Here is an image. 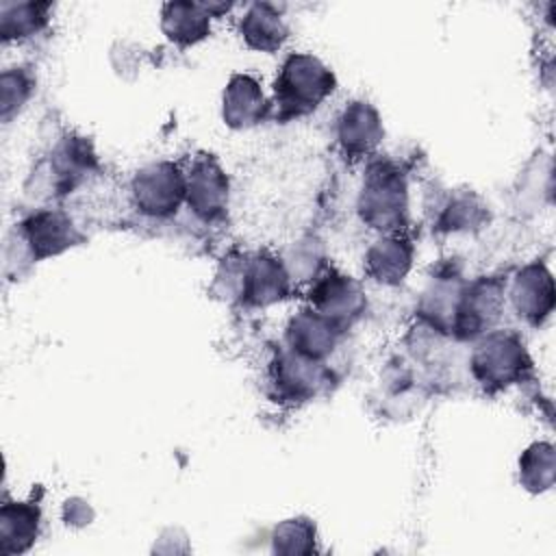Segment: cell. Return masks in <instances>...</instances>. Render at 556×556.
Wrapping results in <instances>:
<instances>
[{
  "instance_id": "cell-1",
  "label": "cell",
  "mask_w": 556,
  "mask_h": 556,
  "mask_svg": "<svg viewBox=\"0 0 556 556\" xmlns=\"http://www.w3.org/2000/svg\"><path fill=\"white\" fill-rule=\"evenodd\" d=\"M337 78L332 70L311 52H291L276 76L271 117L289 122L304 117L319 109V104L334 91Z\"/></svg>"
},
{
  "instance_id": "cell-2",
  "label": "cell",
  "mask_w": 556,
  "mask_h": 556,
  "mask_svg": "<svg viewBox=\"0 0 556 556\" xmlns=\"http://www.w3.org/2000/svg\"><path fill=\"white\" fill-rule=\"evenodd\" d=\"M356 208L369 228L382 235L400 232L408 222V185L404 172L393 161H371Z\"/></svg>"
},
{
  "instance_id": "cell-3",
  "label": "cell",
  "mask_w": 556,
  "mask_h": 556,
  "mask_svg": "<svg viewBox=\"0 0 556 556\" xmlns=\"http://www.w3.org/2000/svg\"><path fill=\"white\" fill-rule=\"evenodd\" d=\"M469 369L484 391L495 393L526 380L532 371V361L519 334L513 330H489L476 339Z\"/></svg>"
},
{
  "instance_id": "cell-4",
  "label": "cell",
  "mask_w": 556,
  "mask_h": 556,
  "mask_svg": "<svg viewBox=\"0 0 556 556\" xmlns=\"http://www.w3.org/2000/svg\"><path fill=\"white\" fill-rule=\"evenodd\" d=\"M98 161L91 141L80 135H65L33 172L37 180L35 195L61 198L76 189L91 172H96Z\"/></svg>"
},
{
  "instance_id": "cell-5",
  "label": "cell",
  "mask_w": 556,
  "mask_h": 556,
  "mask_svg": "<svg viewBox=\"0 0 556 556\" xmlns=\"http://www.w3.org/2000/svg\"><path fill=\"white\" fill-rule=\"evenodd\" d=\"M11 237L13 243L20 245V254L30 263L63 254L85 239L70 215L59 208H39L30 213L26 219L15 224Z\"/></svg>"
},
{
  "instance_id": "cell-6",
  "label": "cell",
  "mask_w": 556,
  "mask_h": 556,
  "mask_svg": "<svg viewBox=\"0 0 556 556\" xmlns=\"http://www.w3.org/2000/svg\"><path fill=\"white\" fill-rule=\"evenodd\" d=\"M506 302V282L502 278L482 276L463 285L456 315L452 321V337L476 341L493 330L502 317Z\"/></svg>"
},
{
  "instance_id": "cell-7",
  "label": "cell",
  "mask_w": 556,
  "mask_h": 556,
  "mask_svg": "<svg viewBox=\"0 0 556 556\" xmlns=\"http://www.w3.org/2000/svg\"><path fill=\"white\" fill-rule=\"evenodd\" d=\"M130 195L139 213L152 219L172 217L185 202V172L172 161L148 163L132 176Z\"/></svg>"
},
{
  "instance_id": "cell-8",
  "label": "cell",
  "mask_w": 556,
  "mask_h": 556,
  "mask_svg": "<svg viewBox=\"0 0 556 556\" xmlns=\"http://www.w3.org/2000/svg\"><path fill=\"white\" fill-rule=\"evenodd\" d=\"M228 195V176L217 159L211 154H198L185 172L187 208L204 222H217L226 215Z\"/></svg>"
},
{
  "instance_id": "cell-9",
  "label": "cell",
  "mask_w": 556,
  "mask_h": 556,
  "mask_svg": "<svg viewBox=\"0 0 556 556\" xmlns=\"http://www.w3.org/2000/svg\"><path fill=\"white\" fill-rule=\"evenodd\" d=\"M311 308L348 330L365 311V291L361 282L337 269H326L311 287Z\"/></svg>"
},
{
  "instance_id": "cell-10",
  "label": "cell",
  "mask_w": 556,
  "mask_h": 556,
  "mask_svg": "<svg viewBox=\"0 0 556 556\" xmlns=\"http://www.w3.org/2000/svg\"><path fill=\"white\" fill-rule=\"evenodd\" d=\"M330 378L324 361L302 356L291 348H282L271 363V382L287 400H313L328 389Z\"/></svg>"
},
{
  "instance_id": "cell-11",
  "label": "cell",
  "mask_w": 556,
  "mask_h": 556,
  "mask_svg": "<svg viewBox=\"0 0 556 556\" xmlns=\"http://www.w3.org/2000/svg\"><path fill=\"white\" fill-rule=\"evenodd\" d=\"M508 300L519 319L530 326H541L554 311V278L549 269L534 261L523 265L510 280Z\"/></svg>"
},
{
  "instance_id": "cell-12",
  "label": "cell",
  "mask_w": 556,
  "mask_h": 556,
  "mask_svg": "<svg viewBox=\"0 0 556 556\" xmlns=\"http://www.w3.org/2000/svg\"><path fill=\"white\" fill-rule=\"evenodd\" d=\"M291 291V278L280 261L269 252L243 254V280L239 304L269 306L282 302Z\"/></svg>"
},
{
  "instance_id": "cell-13",
  "label": "cell",
  "mask_w": 556,
  "mask_h": 556,
  "mask_svg": "<svg viewBox=\"0 0 556 556\" xmlns=\"http://www.w3.org/2000/svg\"><path fill=\"white\" fill-rule=\"evenodd\" d=\"M384 137L380 113L367 100H352L337 119V143L345 159L358 161L376 152Z\"/></svg>"
},
{
  "instance_id": "cell-14",
  "label": "cell",
  "mask_w": 556,
  "mask_h": 556,
  "mask_svg": "<svg viewBox=\"0 0 556 556\" xmlns=\"http://www.w3.org/2000/svg\"><path fill=\"white\" fill-rule=\"evenodd\" d=\"M271 117L261 83L250 74L230 76L222 96V119L235 130L252 128Z\"/></svg>"
},
{
  "instance_id": "cell-15",
  "label": "cell",
  "mask_w": 556,
  "mask_h": 556,
  "mask_svg": "<svg viewBox=\"0 0 556 556\" xmlns=\"http://www.w3.org/2000/svg\"><path fill=\"white\" fill-rule=\"evenodd\" d=\"M343 334V328H339L334 321L326 319L317 311L302 308L295 317H291L287 326V348L293 352L315 358V361H326L334 345L339 343Z\"/></svg>"
},
{
  "instance_id": "cell-16",
  "label": "cell",
  "mask_w": 556,
  "mask_h": 556,
  "mask_svg": "<svg viewBox=\"0 0 556 556\" xmlns=\"http://www.w3.org/2000/svg\"><path fill=\"white\" fill-rule=\"evenodd\" d=\"M413 243L400 235H382L365 252V271L378 285H400L413 267Z\"/></svg>"
},
{
  "instance_id": "cell-17",
  "label": "cell",
  "mask_w": 556,
  "mask_h": 556,
  "mask_svg": "<svg viewBox=\"0 0 556 556\" xmlns=\"http://www.w3.org/2000/svg\"><path fill=\"white\" fill-rule=\"evenodd\" d=\"M243 43L258 52H276L289 37V26L276 4L252 2L239 20Z\"/></svg>"
},
{
  "instance_id": "cell-18",
  "label": "cell",
  "mask_w": 556,
  "mask_h": 556,
  "mask_svg": "<svg viewBox=\"0 0 556 556\" xmlns=\"http://www.w3.org/2000/svg\"><path fill=\"white\" fill-rule=\"evenodd\" d=\"M39 526L41 508L37 502H4L0 506V554L28 552L39 536Z\"/></svg>"
},
{
  "instance_id": "cell-19",
  "label": "cell",
  "mask_w": 556,
  "mask_h": 556,
  "mask_svg": "<svg viewBox=\"0 0 556 556\" xmlns=\"http://www.w3.org/2000/svg\"><path fill=\"white\" fill-rule=\"evenodd\" d=\"M211 20L204 2H167L161 9V30L178 48L200 43L211 33Z\"/></svg>"
},
{
  "instance_id": "cell-20",
  "label": "cell",
  "mask_w": 556,
  "mask_h": 556,
  "mask_svg": "<svg viewBox=\"0 0 556 556\" xmlns=\"http://www.w3.org/2000/svg\"><path fill=\"white\" fill-rule=\"evenodd\" d=\"M50 20V2H2L0 37L4 43L39 35Z\"/></svg>"
},
{
  "instance_id": "cell-21",
  "label": "cell",
  "mask_w": 556,
  "mask_h": 556,
  "mask_svg": "<svg viewBox=\"0 0 556 556\" xmlns=\"http://www.w3.org/2000/svg\"><path fill=\"white\" fill-rule=\"evenodd\" d=\"M486 217V204L478 193L456 191L441 204L437 228L443 232H469L478 230Z\"/></svg>"
},
{
  "instance_id": "cell-22",
  "label": "cell",
  "mask_w": 556,
  "mask_h": 556,
  "mask_svg": "<svg viewBox=\"0 0 556 556\" xmlns=\"http://www.w3.org/2000/svg\"><path fill=\"white\" fill-rule=\"evenodd\" d=\"M556 452L547 441H536L519 456V482L530 493H543L554 486Z\"/></svg>"
},
{
  "instance_id": "cell-23",
  "label": "cell",
  "mask_w": 556,
  "mask_h": 556,
  "mask_svg": "<svg viewBox=\"0 0 556 556\" xmlns=\"http://www.w3.org/2000/svg\"><path fill=\"white\" fill-rule=\"evenodd\" d=\"M274 554H313L317 552V530L308 517H291L280 521L271 532Z\"/></svg>"
},
{
  "instance_id": "cell-24",
  "label": "cell",
  "mask_w": 556,
  "mask_h": 556,
  "mask_svg": "<svg viewBox=\"0 0 556 556\" xmlns=\"http://www.w3.org/2000/svg\"><path fill=\"white\" fill-rule=\"evenodd\" d=\"M291 282L293 280H317L324 274V250L317 239H300L291 243L280 256Z\"/></svg>"
},
{
  "instance_id": "cell-25",
  "label": "cell",
  "mask_w": 556,
  "mask_h": 556,
  "mask_svg": "<svg viewBox=\"0 0 556 556\" xmlns=\"http://www.w3.org/2000/svg\"><path fill=\"white\" fill-rule=\"evenodd\" d=\"M35 76L26 67H9L0 76V117L9 124L30 100Z\"/></svg>"
}]
</instances>
